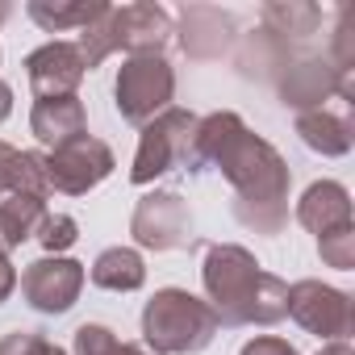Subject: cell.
<instances>
[{"label":"cell","mask_w":355,"mask_h":355,"mask_svg":"<svg viewBox=\"0 0 355 355\" xmlns=\"http://www.w3.org/2000/svg\"><path fill=\"white\" fill-rule=\"evenodd\" d=\"M214 163L230 189H234V218L255 230V234H280L288 222V163L284 155L247 130V121L230 109L197 117V134H193V150H189V167H205Z\"/></svg>","instance_id":"cell-1"},{"label":"cell","mask_w":355,"mask_h":355,"mask_svg":"<svg viewBox=\"0 0 355 355\" xmlns=\"http://www.w3.org/2000/svg\"><path fill=\"white\" fill-rule=\"evenodd\" d=\"M201 280L222 326H272L288 318V284L259 268V259L239 243L205 247Z\"/></svg>","instance_id":"cell-2"},{"label":"cell","mask_w":355,"mask_h":355,"mask_svg":"<svg viewBox=\"0 0 355 355\" xmlns=\"http://www.w3.org/2000/svg\"><path fill=\"white\" fill-rule=\"evenodd\" d=\"M171 38V17L163 5H150V0H138V5H109L88 30H80V59L84 67H101L113 51L134 55H163Z\"/></svg>","instance_id":"cell-3"},{"label":"cell","mask_w":355,"mask_h":355,"mask_svg":"<svg viewBox=\"0 0 355 355\" xmlns=\"http://www.w3.org/2000/svg\"><path fill=\"white\" fill-rule=\"evenodd\" d=\"M222 322L209 301L189 288H159L142 309V338L155 355H197L218 338Z\"/></svg>","instance_id":"cell-4"},{"label":"cell","mask_w":355,"mask_h":355,"mask_svg":"<svg viewBox=\"0 0 355 355\" xmlns=\"http://www.w3.org/2000/svg\"><path fill=\"white\" fill-rule=\"evenodd\" d=\"M113 96H117V113L130 125H146L163 109H171L175 71H171V63L163 55H134V59L121 63L117 84H113Z\"/></svg>","instance_id":"cell-5"},{"label":"cell","mask_w":355,"mask_h":355,"mask_svg":"<svg viewBox=\"0 0 355 355\" xmlns=\"http://www.w3.org/2000/svg\"><path fill=\"white\" fill-rule=\"evenodd\" d=\"M193 134H197V117L189 109H163L155 121L142 125L138 138V155L130 167L134 184H150L163 171H171L175 163L189 167V150H193Z\"/></svg>","instance_id":"cell-6"},{"label":"cell","mask_w":355,"mask_h":355,"mask_svg":"<svg viewBox=\"0 0 355 355\" xmlns=\"http://www.w3.org/2000/svg\"><path fill=\"white\" fill-rule=\"evenodd\" d=\"M109 171H113V150H109L101 138H92V134H80L76 142L55 146V150L42 155L46 189H51V193H63V197H84V193H92Z\"/></svg>","instance_id":"cell-7"},{"label":"cell","mask_w":355,"mask_h":355,"mask_svg":"<svg viewBox=\"0 0 355 355\" xmlns=\"http://www.w3.org/2000/svg\"><path fill=\"white\" fill-rule=\"evenodd\" d=\"M130 234L146 251H175L193 243V214L180 193H146L134 205Z\"/></svg>","instance_id":"cell-8"},{"label":"cell","mask_w":355,"mask_h":355,"mask_svg":"<svg viewBox=\"0 0 355 355\" xmlns=\"http://www.w3.org/2000/svg\"><path fill=\"white\" fill-rule=\"evenodd\" d=\"M288 318L318 334V338H347L351 326H355V313H351V297L343 288H330L322 280H297L288 288Z\"/></svg>","instance_id":"cell-9"},{"label":"cell","mask_w":355,"mask_h":355,"mask_svg":"<svg viewBox=\"0 0 355 355\" xmlns=\"http://www.w3.org/2000/svg\"><path fill=\"white\" fill-rule=\"evenodd\" d=\"M84 288V263L67 255H42L21 272V293L38 313H67L80 301Z\"/></svg>","instance_id":"cell-10"},{"label":"cell","mask_w":355,"mask_h":355,"mask_svg":"<svg viewBox=\"0 0 355 355\" xmlns=\"http://www.w3.org/2000/svg\"><path fill=\"white\" fill-rule=\"evenodd\" d=\"M334 92H338L343 101L355 96V92H351V76H343L330 59H301V63L288 67V76H284V84H280L284 105H293L297 113L326 109V101H330Z\"/></svg>","instance_id":"cell-11"},{"label":"cell","mask_w":355,"mask_h":355,"mask_svg":"<svg viewBox=\"0 0 355 355\" xmlns=\"http://www.w3.org/2000/svg\"><path fill=\"white\" fill-rule=\"evenodd\" d=\"M84 59L76 51V42H46L38 51L26 55V76L38 101L46 96H76L80 80H84Z\"/></svg>","instance_id":"cell-12"},{"label":"cell","mask_w":355,"mask_h":355,"mask_svg":"<svg viewBox=\"0 0 355 355\" xmlns=\"http://www.w3.org/2000/svg\"><path fill=\"white\" fill-rule=\"evenodd\" d=\"M230 38H234V21L218 5H184L180 9V46L189 59H222Z\"/></svg>","instance_id":"cell-13"},{"label":"cell","mask_w":355,"mask_h":355,"mask_svg":"<svg viewBox=\"0 0 355 355\" xmlns=\"http://www.w3.org/2000/svg\"><path fill=\"white\" fill-rule=\"evenodd\" d=\"M30 130L42 146H67L76 142L80 134H88V113H84V101L80 96H46V101H34V113H30Z\"/></svg>","instance_id":"cell-14"},{"label":"cell","mask_w":355,"mask_h":355,"mask_svg":"<svg viewBox=\"0 0 355 355\" xmlns=\"http://www.w3.org/2000/svg\"><path fill=\"white\" fill-rule=\"evenodd\" d=\"M297 222L309 234H334L343 226H351V193L338 180H318L305 189V197L297 201Z\"/></svg>","instance_id":"cell-15"},{"label":"cell","mask_w":355,"mask_h":355,"mask_svg":"<svg viewBox=\"0 0 355 355\" xmlns=\"http://www.w3.org/2000/svg\"><path fill=\"white\" fill-rule=\"evenodd\" d=\"M297 134L309 150L326 155V159H338L351 150L355 134H351V121L330 113V109H309V113H297Z\"/></svg>","instance_id":"cell-16"},{"label":"cell","mask_w":355,"mask_h":355,"mask_svg":"<svg viewBox=\"0 0 355 355\" xmlns=\"http://www.w3.org/2000/svg\"><path fill=\"white\" fill-rule=\"evenodd\" d=\"M109 5L105 0H30L26 13L34 26H42L46 34H63V30H88Z\"/></svg>","instance_id":"cell-17"},{"label":"cell","mask_w":355,"mask_h":355,"mask_svg":"<svg viewBox=\"0 0 355 355\" xmlns=\"http://www.w3.org/2000/svg\"><path fill=\"white\" fill-rule=\"evenodd\" d=\"M42 222H46V197H30V193L0 197V247L5 251L34 239Z\"/></svg>","instance_id":"cell-18"},{"label":"cell","mask_w":355,"mask_h":355,"mask_svg":"<svg viewBox=\"0 0 355 355\" xmlns=\"http://www.w3.org/2000/svg\"><path fill=\"white\" fill-rule=\"evenodd\" d=\"M92 284L109 293H134L146 284V263L134 247H109L92 263Z\"/></svg>","instance_id":"cell-19"},{"label":"cell","mask_w":355,"mask_h":355,"mask_svg":"<svg viewBox=\"0 0 355 355\" xmlns=\"http://www.w3.org/2000/svg\"><path fill=\"white\" fill-rule=\"evenodd\" d=\"M322 26V9L305 5V0H276L263 9V30L268 34H284V38H309Z\"/></svg>","instance_id":"cell-20"},{"label":"cell","mask_w":355,"mask_h":355,"mask_svg":"<svg viewBox=\"0 0 355 355\" xmlns=\"http://www.w3.org/2000/svg\"><path fill=\"white\" fill-rule=\"evenodd\" d=\"M71 347H76V355H155V351H146L138 343H121L109 326H96V322H84L76 330Z\"/></svg>","instance_id":"cell-21"},{"label":"cell","mask_w":355,"mask_h":355,"mask_svg":"<svg viewBox=\"0 0 355 355\" xmlns=\"http://www.w3.org/2000/svg\"><path fill=\"white\" fill-rule=\"evenodd\" d=\"M318 255L326 268H338V272H351L355 268V226H343L334 234H322L318 239Z\"/></svg>","instance_id":"cell-22"},{"label":"cell","mask_w":355,"mask_h":355,"mask_svg":"<svg viewBox=\"0 0 355 355\" xmlns=\"http://www.w3.org/2000/svg\"><path fill=\"white\" fill-rule=\"evenodd\" d=\"M34 239L46 247V255H59V251L76 247L80 226H76V218H67V214H46V222L38 226V234H34Z\"/></svg>","instance_id":"cell-23"},{"label":"cell","mask_w":355,"mask_h":355,"mask_svg":"<svg viewBox=\"0 0 355 355\" xmlns=\"http://www.w3.org/2000/svg\"><path fill=\"white\" fill-rule=\"evenodd\" d=\"M0 355H67L59 343L42 338V334H30V330H13L0 338Z\"/></svg>","instance_id":"cell-24"},{"label":"cell","mask_w":355,"mask_h":355,"mask_svg":"<svg viewBox=\"0 0 355 355\" xmlns=\"http://www.w3.org/2000/svg\"><path fill=\"white\" fill-rule=\"evenodd\" d=\"M239 355H301L293 343H284V338H272V334H259V338H251Z\"/></svg>","instance_id":"cell-25"},{"label":"cell","mask_w":355,"mask_h":355,"mask_svg":"<svg viewBox=\"0 0 355 355\" xmlns=\"http://www.w3.org/2000/svg\"><path fill=\"white\" fill-rule=\"evenodd\" d=\"M13 288H17V268L9 259H0V301H9Z\"/></svg>","instance_id":"cell-26"},{"label":"cell","mask_w":355,"mask_h":355,"mask_svg":"<svg viewBox=\"0 0 355 355\" xmlns=\"http://www.w3.org/2000/svg\"><path fill=\"white\" fill-rule=\"evenodd\" d=\"M9 113H13V88H9L5 80H0V125L9 121Z\"/></svg>","instance_id":"cell-27"},{"label":"cell","mask_w":355,"mask_h":355,"mask_svg":"<svg viewBox=\"0 0 355 355\" xmlns=\"http://www.w3.org/2000/svg\"><path fill=\"white\" fill-rule=\"evenodd\" d=\"M318 355H355V351H351V343H347V338H338V343H326Z\"/></svg>","instance_id":"cell-28"},{"label":"cell","mask_w":355,"mask_h":355,"mask_svg":"<svg viewBox=\"0 0 355 355\" xmlns=\"http://www.w3.org/2000/svg\"><path fill=\"white\" fill-rule=\"evenodd\" d=\"M5 17H9V5H0V21H5Z\"/></svg>","instance_id":"cell-29"},{"label":"cell","mask_w":355,"mask_h":355,"mask_svg":"<svg viewBox=\"0 0 355 355\" xmlns=\"http://www.w3.org/2000/svg\"><path fill=\"white\" fill-rule=\"evenodd\" d=\"M0 259H9V251H5V247H0Z\"/></svg>","instance_id":"cell-30"}]
</instances>
